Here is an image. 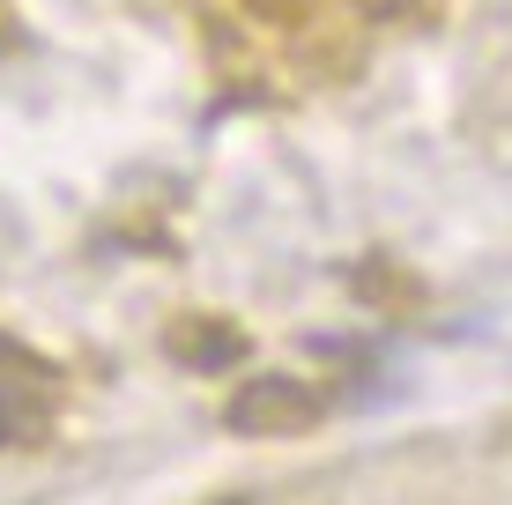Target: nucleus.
<instances>
[{"mask_svg": "<svg viewBox=\"0 0 512 505\" xmlns=\"http://www.w3.org/2000/svg\"><path fill=\"white\" fill-rule=\"evenodd\" d=\"M320 416V394L297 387V379H260V387H245L231 402V424L238 431H297Z\"/></svg>", "mask_w": 512, "mask_h": 505, "instance_id": "nucleus-1", "label": "nucleus"}]
</instances>
